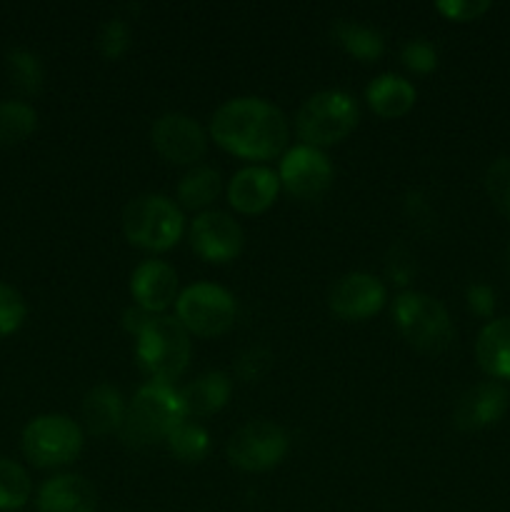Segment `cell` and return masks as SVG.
Segmentation results:
<instances>
[{
	"label": "cell",
	"mask_w": 510,
	"mask_h": 512,
	"mask_svg": "<svg viewBox=\"0 0 510 512\" xmlns=\"http://www.w3.org/2000/svg\"><path fill=\"white\" fill-rule=\"evenodd\" d=\"M210 138L243 160H273L285 150L290 125L283 110L255 95L220 105L210 118Z\"/></svg>",
	"instance_id": "1"
},
{
	"label": "cell",
	"mask_w": 510,
	"mask_h": 512,
	"mask_svg": "<svg viewBox=\"0 0 510 512\" xmlns=\"http://www.w3.org/2000/svg\"><path fill=\"white\" fill-rule=\"evenodd\" d=\"M185 418L180 390L168 383H145L125 408L120 438L130 448H145L165 440Z\"/></svg>",
	"instance_id": "2"
},
{
	"label": "cell",
	"mask_w": 510,
	"mask_h": 512,
	"mask_svg": "<svg viewBox=\"0 0 510 512\" xmlns=\"http://www.w3.org/2000/svg\"><path fill=\"white\" fill-rule=\"evenodd\" d=\"M135 360L150 383L173 385L190 363V335L178 318L153 315L135 338Z\"/></svg>",
	"instance_id": "3"
},
{
	"label": "cell",
	"mask_w": 510,
	"mask_h": 512,
	"mask_svg": "<svg viewBox=\"0 0 510 512\" xmlns=\"http://www.w3.org/2000/svg\"><path fill=\"white\" fill-rule=\"evenodd\" d=\"M185 215L175 200L160 193H145L123 210V233L130 245L153 253L175 248L183 238Z\"/></svg>",
	"instance_id": "4"
},
{
	"label": "cell",
	"mask_w": 510,
	"mask_h": 512,
	"mask_svg": "<svg viewBox=\"0 0 510 512\" xmlns=\"http://www.w3.org/2000/svg\"><path fill=\"white\" fill-rule=\"evenodd\" d=\"M393 323L398 333L420 353H443L455 338L453 320L445 305L433 295L418 290H405L395 298Z\"/></svg>",
	"instance_id": "5"
},
{
	"label": "cell",
	"mask_w": 510,
	"mask_h": 512,
	"mask_svg": "<svg viewBox=\"0 0 510 512\" xmlns=\"http://www.w3.org/2000/svg\"><path fill=\"white\" fill-rule=\"evenodd\" d=\"M360 120L358 103L345 90H320L300 105L295 130L303 145L328 148L340 143L355 130Z\"/></svg>",
	"instance_id": "6"
},
{
	"label": "cell",
	"mask_w": 510,
	"mask_h": 512,
	"mask_svg": "<svg viewBox=\"0 0 510 512\" xmlns=\"http://www.w3.org/2000/svg\"><path fill=\"white\" fill-rule=\"evenodd\" d=\"M85 443L83 428L70 415L45 413L23 428V453L35 468H60L73 463Z\"/></svg>",
	"instance_id": "7"
},
{
	"label": "cell",
	"mask_w": 510,
	"mask_h": 512,
	"mask_svg": "<svg viewBox=\"0 0 510 512\" xmlns=\"http://www.w3.org/2000/svg\"><path fill=\"white\" fill-rule=\"evenodd\" d=\"M238 305L230 290L215 283H193L180 290L175 300V318L198 338H218L225 335L235 323Z\"/></svg>",
	"instance_id": "8"
},
{
	"label": "cell",
	"mask_w": 510,
	"mask_h": 512,
	"mask_svg": "<svg viewBox=\"0 0 510 512\" xmlns=\"http://www.w3.org/2000/svg\"><path fill=\"white\" fill-rule=\"evenodd\" d=\"M288 448L290 438L280 425L270 420H250L230 435L225 455L235 468L245 473H263L283 463Z\"/></svg>",
	"instance_id": "9"
},
{
	"label": "cell",
	"mask_w": 510,
	"mask_h": 512,
	"mask_svg": "<svg viewBox=\"0 0 510 512\" xmlns=\"http://www.w3.org/2000/svg\"><path fill=\"white\" fill-rule=\"evenodd\" d=\"M280 188L298 200H318L333 185V163L313 145H295L280 158Z\"/></svg>",
	"instance_id": "10"
},
{
	"label": "cell",
	"mask_w": 510,
	"mask_h": 512,
	"mask_svg": "<svg viewBox=\"0 0 510 512\" xmlns=\"http://www.w3.org/2000/svg\"><path fill=\"white\" fill-rule=\"evenodd\" d=\"M245 233L233 215L223 210H203L190 223V248L205 263H230L240 255Z\"/></svg>",
	"instance_id": "11"
},
{
	"label": "cell",
	"mask_w": 510,
	"mask_h": 512,
	"mask_svg": "<svg viewBox=\"0 0 510 512\" xmlns=\"http://www.w3.org/2000/svg\"><path fill=\"white\" fill-rule=\"evenodd\" d=\"M153 148L173 165H195L208 150V133L185 113L160 115L150 130Z\"/></svg>",
	"instance_id": "12"
},
{
	"label": "cell",
	"mask_w": 510,
	"mask_h": 512,
	"mask_svg": "<svg viewBox=\"0 0 510 512\" xmlns=\"http://www.w3.org/2000/svg\"><path fill=\"white\" fill-rule=\"evenodd\" d=\"M385 300H388L385 285L370 273L343 275L328 295L330 310L348 323L373 318L375 313L383 310Z\"/></svg>",
	"instance_id": "13"
},
{
	"label": "cell",
	"mask_w": 510,
	"mask_h": 512,
	"mask_svg": "<svg viewBox=\"0 0 510 512\" xmlns=\"http://www.w3.org/2000/svg\"><path fill=\"white\" fill-rule=\"evenodd\" d=\"M510 405V393L498 380H485L465 390L455 403L453 423L465 433L485 430L490 425L500 423Z\"/></svg>",
	"instance_id": "14"
},
{
	"label": "cell",
	"mask_w": 510,
	"mask_h": 512,
	"mask_svg": "<svg viewBox=\"0 0 510 512\" xmlns=\"http://www.w3.org/2000/svg\"><path fill=\"white\" fill-rule=\"evenodd\" d=\"M130 295L138 308L160 315L178 300V273L165 260H143L130 275Z\"/></svg>",
	"instance_id": "15"
},
{
	"label": "cell",
	"mask_w": 510,
	"mask_h": 512,
	"mask_svg": "<svg viewBox=\"0 0 510 512\" xmlns=\"http://www.w3.org/2000/svg\"><path fill=\"white\" fill-rule=\"evenodd\" d=\"M225 193L233 210L243 215H260L278 200L280 178L265 165H248L230 178Z\"/></svg>",
	"instance_id": "16"
},
{
	"label": "cell",
	"mask_w": 510,
	"mask_h": 512,
	"mask_svg": "<svg viewBox=\"0 0 510 512\" xmlns=\"http://www.w3.org/2000/svg\"><path fill=\"white\" fill-rule=\"evenodd\" d=\"M35 503L38 512H95L98 493L83 475L63 473L40 485Z\"/></svg>",
	"instance_id": "17"
},
{
	"label": "cell",
	"mask_w": 510,
	"mask_h": 512,
	"mask_svg": "<svg viewBox=\"0 0 510 512\" xmlns=\"http://www.w3.org/2000/svg\"><path fill=\"white\" fill-rule=\"evenodd\" d=\"M230 395H233V380L223 370H210V373L198 375L190 380L183 390H180V400H183L185 418H208V415L220 413L228 405Z\"/></svg>",
	"instance_id": "18"
},
{
	"label": "cell",
	"mask_w": 510,
	"mask_h": 512,
	"mask_svg": "<svg viewBox=\"0 0 510 512\" xmlns=\"http://www.w3.org/2000/svg\"><path fill=\"white\" fill-rule=\"evenodd\" d=\"M475 360L490 380H510V315L483 325L475 340Z\"/></svg>",
	"instance_id": "19"
},
{
	"label": "cell",
	"mask_w": 510,
	"mask_h": 512,
	"mask_svg": "<svg viewBox=\"0 0 510 512\" xmlns=\"http://www.w3.org/2000/svg\"><path fill=\"white\" fill-rule=\"evenodd\" d=\"M415 98V85L410 80H405L403 75L395 73H383L378 78L370 80V85L365 88V100H368L370 110H373L378 118L393 120L403 118L413 110Z\"/></svg>",
	"instance_id": "20"
},
{
	"label": "cell",
	"mask_w": 510,
	"mask_h": 512,
	"mask_svg": "<svg viewBox=\"0 0 510 512\" xmlns=\"http://www.w3.org/2000/svg\"><path fill=\"white\" fill-rule=\"evenodd\" d=\"M125 400L118 388L100 383L83 398V425L90 435L118 433L125 420Z\"/></svg>",
	"instance_id": "21"
},
{
	"label": "cell",
	"mask_w": 510,
	"mask_h": 512,
	"mask_svg": "<svg viewBox=\"0 0 510 512\" xmlns=\"http://www.w3.org/2000/svg\"><path fill=\"white\" fill-rule=\"evenodd\" d=\"M220 173L210 165H195L188 173L180 178L178 183V205L180 210H210V205L215 203V198L220 195Z\"/></svg>",
	"instance_id": "22"
},
{
	"label": "cell",
	"mask_w": 510,
	"mask_h": 512,
	"mask_svg": "<svg viewBox=\"0 0 510 512\" xmlns=\"http://www.w3.org/2000/svg\"><path fill=\"white\" fill-rule=\"evenodd\" d=\"M333 38L345 53L363 60V63H373V60L383 58L385 53V38L375 28H368V25L340 20V23L333 25Z\"/></svg>",
	"instance_id": "23"
},
{
	"label": "cell",
	"mask_w": 510,
	"mask_h": 512,
	"mask_svg": "<svg viewBox=\"0 0 510 512\" xmlns=\"http://www.w3.org/2000/svg\"><path fill=\"white\" fill-rule=\"evenodd\" d=\"M165 445H168L170 455L175 460L185 465H195L203 463L210 453V435L208 430L203 428L195 420H183L173 433L165 438Z\"/></svg>",
	"instance_id": "24"
},
{
	"label": "cell",
	"mask_w": 510,
	"mask_h": 512,
	"mask_svg": "<svg viewBox=\"0 0 510 512\" xmlns=\"http://www.w3.org/2000/svg\"><path fill=\"white\" fill-rule=\"evenodd\" d=\"M38 113L25 100H3L0 103V145H18L35 133Z\"/></svg>",
	"instance_id": "25"
},
{
	"label": "cell",
	"mask_w": 510,
	"mask_h": 512,
	"mask_svg": "<svg viewBox=\"0 0 510 512\" xmlns=\"http://www.w3.org/2000/svg\"><path fill=\"white\" fill-rule=\"evenodd\" d=\"M33 493L30 475L15 460L0 458V512H15L25 508Z\"/></svg>",
	"instance_id": "26"
},
{
	"label": "cell",
	"mask_w": 510,
	"mask_h": 512,
	"mask_svg": "<svg viewBox=\"0 0 510 512\" xmlns=\"http://www.w3.org/2000/svg\"><path fill=\"white\" fill-rule=\"evenodd\" d=\"M5 65H8L10 83L25 95H38L43 90L45 83V68L40 63V58L35 53L25 48L10 50L8 58H5Z\"/></svg>",
	"instance_id": "27"
},
{
	"label": "cell",
	"mask_w": 510,
	"mask_h": 512,
	"mask_svg": "<svg viewBox=\"0 0 510 512\" xmlns=\"http://www.w3.org/2000/svg\"><path fill=\"white\" fill-rule=\"evenodd\" d=\"M485 193L495 208L510 218V158H498L485 170Z\"/></svg>",
	"instance_id": "28"
},
{
	"label": "cell",
	"mask_w": 510,
	"mask_h": 512,
	"mask_svg": "<svg viewBox=\"0 0 510 512\" xmlns=\"http://www.w3.org/2000/svg\"><path fill=\"white\" fill-rule=\"evenodd\" d=\"M28 305L23 295L8 283H0V338H8L25 323Z\"/></svg>",
	"instance_id": "29"
},
{
	"label": "cell",
	"mask_w": 510,
	"mask_h": 512,
	"mask_svg": "<svg viewBox=\"0 0 510 512\" xmlns=\"http://www.w3.org/2000/svg\"><path fill=\"white\" fill-rule=\"evenodd\" d=\"M98 48L103 58L120 60L130 48V25L123 18H110L108 23L100 28Z\"/></svg>",
	"instance_id": "30"
},
{
	"label": "cell",
	"mask_w": 510,
	"mask_h": 512,
	"mask_svg": "<svg viewBox=\"0 0 510 512\" xmlns=\"http://www.w3.org/2000/svg\"><path fill=\"white\" fill-rule=\"evenodd\" d=\"M400 60L408 70L420 75H428L438 68V50L433 48V43L423 38H413L403 45L400 50Z\"/></svg>",
	"instance_id": "31"
},
{
	"label": "cell",
	"mask_w": 510,
	"mask_h": 512,
	"mask_svg": "<svg viewBox=\"0 0 510 512\" xmlns=\"http://www.w3.org/2000/svg\"><path fill=\"white\" fill-rule=\"evenodd\" d=\"M435 10L453 23H470L488 13L490 3L488 0H440L435 3Z\"/></svg>",
	"instance_id": "32"
},
{
	"label": "cell",
	"mask_w": 510,
	"mask_h": 512,
	"mask_svg": "<svg viewBox=\"0 0 510 512\" xmlns=\"http://www.w3.org/2000/svg\"><path fill=\"white\" fill-rule=\"evenodd\" d=\"M270 365H273V355H270L268 350L250 348L245 350L238 358V363H235V375H238L240 380H245V383H258V380L268 373Z\"/></svg>",
	"instance_id": "33"
},
{
	"label": "cell",
	"mask_w": 510,
	"mask_h": 512,
	"mask_svg": "<svg viewBox=\"0 0 510 512\" xmlns=\"http://www.w3.org/2000/svg\"><path fill=\"white\" fill-rule=\"evenodd\" d=\"M465 303L475 318L493 320L495 313V290L488 283H470L465 290Z\"/></svg>",
	"instance_id": "34"
},
{
	"label": "cell",
	"mask_w": 510,
	"mask_h": 512,
	"mask_svg": "<svg viewBox=\"0 0 510 512\" xmlns=\"http://www.w3.org/2000/svg\"><path fill=\"white\" fill-rule=\"evenodd\" d=\"M388 273H390V278H393V283L405 285V283H408L410 275L415 273L413 258H410L405 250L398 248V250H395V258L388 260Z\"/></svg>",
	"instance_id": "35"
},
{
	"label": "cell",
	"mask_w": 510,
	"mask_h": 512,
	"mask_svg": "<svg viewBox=\"0 0 510 512\" xmlns=\"http://www.w3.org/2000/svg\"><path fill=\"white\" fill-rule=\"evenodd\" d=\"M150 320H153V315H150L148 310L138 308V305H130V308L123 313V328L128 330L133 338H138V335L143 333L145 325H148Z\"/></svg>",
	"instance_id": "36"
},
{
	"label": "cell",
	"mask_w": 510,
	"mask_h": 512,
	"mask_svg": "<svg viewBox=\"0 0 510 512\" xmlns=\"http://www.w3.org/2000/svg\"><path fill=\"white\" fill-rule=\"evenodd\" d=\"M505 263H508V268H510V243H508V250H505Z\"/></svg>",
	"instance_id": "37"
}]
</instances>
